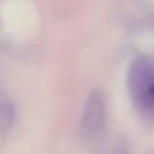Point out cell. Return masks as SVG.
I'll return each mask as SVG.
<instances>
[{"instance_id": "1", "label": "cell", "mask_w": 154, "mask_h": 154, "mask_svg": "<svg viewBox=\"0 0 154 154\" xmlns=\"http://www.w3.org/2000/svg\"><path fill=\"white\" fill-rule=\"evenodd\" d=\"M132 91L140 105L154 106V70L146 61L134 65L131 75Z\"/></svg>"}, {"instance_id": "2", "label": "cell", "mask_w": 154, "mask_h": 154, "mask_svg": "<svg viewBox=\"0 0 154 154\" xmlns=\"http://www.w3.org/2000/svg\"><path fill=\"white\" fill-rule=\"evenodd\" d=\"M105 101L103 95L95 90L88 96L81 116L80 133L84 137H92L103 127L105 123Z\"/></svg>"}, {"instance_id": "3", "label": "cell", "mask_w": 154, "mask_h": 154, "mask_svg": "<svg viewBox=\"0 0 154 154\" xmlns=\"http://www.w3.org/2000/svg\"><path fill=\"white\" fill-rule=\"evenodd\" d=\"M3 116L8 124H12L15 116V108L13 104L6 103L3 107Z\"/></svg>"}]
</instances>
